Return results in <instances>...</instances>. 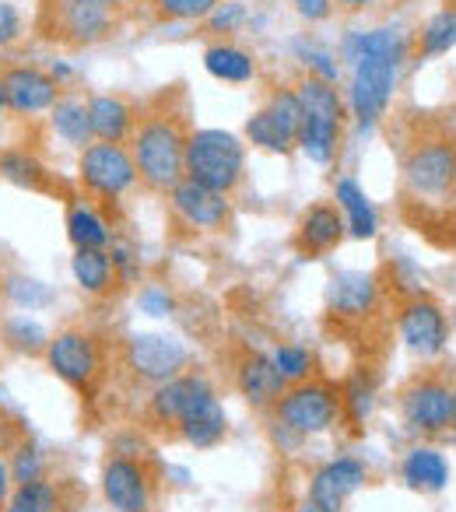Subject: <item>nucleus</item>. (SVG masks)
Segmentation results:
<instances>
[{
  "mask_svg": "<svg viewBox=\"0 0 456 512\" xmlns=\"http://www.w3.org/2000/svg\"><path fill=\"white\" fill-rule=\"evenodd\" d=\"M400 186L414 204H446L456 193V127L418 113L400 134Z\"/></svg>",
  "mask_w": 456,
  "mask_h": 512,
  "instance_id": "f257e3e1",
  "label": "nucleus"
},
{
  "mask_svg": "<svg viewBox=\"0 0 456 512\" xmlns=\"http://www.w3.org/2000/svg\"><path fill=\"white\" fill-rule=\"evenodd\" d=\"M341 53L351 64V88H348L351 113H355V120L362 127H372L379 116H386L407 46L397 32L369 29V32H351L344 39Z\"/></svg>",
  "mask_w": 456,
  "mask_h": 512,
  "instance_id": "f03ea898",
  "label": "nucleus"
},
{
  "mask_svg": "<svg viewBox=\"0 0 456 512\" xmlns=\"http://www.w3.org/2000/svg\"><path fill=\"white\" fill-rule=\"evenodd\" d=\"M186 141H190V123L179 106H172L169 95L155 99L148 109L137 113L134 134H130V158H134L137 183L155 193H169L183 179Z\"/></svg>",
  "mask_w": 456,
  "mask_h": 512,
  "instance_id": "7ed1b4c3",
  "label": "nucleus"
},
{
  "mask_svg": "<svg viewBox=\"0 0 456 512\" xmlns=\"http://www.w3.org/2000/svg\"><path fill=\"white\" fill-rule=\"evenodd\" d=\"M295 95L302 102V130H299V148L313 158L316 165H330L341 144V130L348 120V109L337 92L334 81L316 78V74H302L295 81Z\"/></svg>",
  "mask_w": 456,
  "mask_h": 512,
  "instance_id": "20e7f679",
  "label": "nucleus"
},
{
  "mask_svg": "<svg viewBox=\"0 0 456 512\" xmlns=\"http://www.w3.org/2000/svg\"><path fill=\"white\" fill-rule=\"evenodd\" d=\"M246 176V148L228 130H190L186 141L183 179L207 186L214 193H232Z\"/></svg>",
  "mask_w": 456,
  "mask_h": 512,
  "instance_id": "39448f33",
  "label": "nucleus"
},
{
  "mask_svg": "<svg viewBox=\"0 0 456 512\" xmlns=\"http://www.w3.org/2000/svg\"><path fill=\"white\" fill-rule=\"evenodd\" d=\"M456 383L439 369H425L411 376L400 390V418L414 435H442L453 428Z\"/></svg>",
  "mask_w": 456,
  "mask_h": 512,
  "instance_id": "423d86ee",
  "label": "nucleus"
},
{
  "mask_svg": "<svg viewBox=\"0 0 456 512\" xmlns=\"http://www.w3.org/2000/svg\"><path fill=\"white\" fill-rule=\"evenodd\" d=\"M337 414H341V390L323 379H302L292 383L281 400L274 404V421L292 435H320L334 428Z\"/></svg>",
  "mask_w": 456,
  "mask_h": 512,
  "instance_id": "0eeeda50",
  "label": "nucleus"
},
{
  "mask_svg": "<svg viewBox=\"0 0 456 512\" xmlns=\"http://www.w3.org/2000/svg\"><path fill=\"white\" fill-rule=\"evenodd\" d=\"M78 179L92 197L120 200L137 186V169L127 144L92 141L78 155Z\"/></svg>",
  "mask_w": 456,
  "mask_h": 512,
  "instance_id": "6e6552de",
  "label": "nucleus"
},
{
  "mask_svg": "<svg viewBox=\"0 0 456 512\" xmlns=\"http://www.w3.org/2000/svg\"><path fill=\"white\" fill-rule=\"evenodd\" d=\"M50 36L71 46H95L113 36L116 8L102 0H50Z\"/></svg>",
  "mask_w": 456,
  "mask_h": 512,
  "instance_id": "1a4fd4ad",
  "label": "nucleus"
},
{
  "mask_svg": "<svg viewBox=\"0 0 456 512\" xmlns=\"http://www.w3.org/2000/svg\"><path fill=\"white\" fill-rule=\"evenodd\" d=\"M397 330H400V341L407 344V351L425 358V362L439 358L449 344L446 309L425 292L407 295L397 306Z\"/></svg>",
  "mask_w": 456,
  "mask_h": 512,
  "instance_id": "9d476101",
  "label": "nucleus"
},
{
  "mask_svg": "<svg viewBox=\"0 0 456 512\" xmlns=\"http://www.w3.org/2000/svg\"><path fill=\"white\" fill-rule=\"evenodd\" d=\"M46 365L67 386L88 393L102 376V344L85 330H60L46 344Z\"/></svg>",
  "mask_w": 456,
  "mask_h": 512,
  "instance_id": "9b49d317",
  "label": "nucleus"
},
{
  "mask_svg": "<svg viewBox=\"0 0 456 512\" xmlns=\"http://www.w3.org/2000/svg\"><path fill=\"white\" fill-rule=\"evenodd\" d=\"M102 498L116 512H151L155 509V474L134 456H109L102 463Z\"/></svg>",
  "mask_w": 456,
  "mask_h": 512,
  "instance_id": "f8f14e48",
  "label": "nucleus"
},
{
  "mask_svg": "<svg viewBox=\"0 0 456 512\" xmlns=\"http://www.w3.org/2000/svg\"><path fill=\"white\" fill-rule=\"evenodd\" d=\"M123 365L130 369V376L137 383L162 386L169 379H176L186 365V348L176 337L165 334H137L123 348Z\"/></svg>",
  "mask_w": 456,
  "mask_h": 512,
  "instance_id": "ddd939ff",
  "label": "nucleus"
},
{
  "mask_svg": "<svg viewBox=\"0 0 456 512\" xmlns=\"http://www.w3.org/2000/svg\"><path fill=\"white\" fill-rule=\"evenodd\" d=\"M369 481V470L355 456H337V460L323 463L313 477H309L306 502L299 512H341L344 502L355 495L362 484Z\"/></svg>",
  "mask_w": 456,
  "mask_h": 512,
  "instance_id": "4468645a",
  "label": "nucleus"
},
{
  "mask_svg": "<svg viewBox=\"0 0 456 512\" xmlns=\"http://www.w3.org/2000/svg\"><path fill=\"white\" fill-rule=\"evenodd\" d=\"M169 204L176 218L200 232H218L232 221V200L225 193H214L207 186L193 183V179H179L169 190Z\"/></svg>",
  "mask_w": 456,
  "mask_h": 512,
  "instance_id": "2eb2a0df",
  "label": "nucleus"
},
{
  "mask_svg": "<svg viewBox=\"0 0 456 512\" xmlns=\"http://www.w3.org/2000/svg\"><path fill=\"white\" fill-rule=\"evenodd\" d=\"M60 99V85L50 78V71L32 64H15L4 71V109L11 113H50V106Z\"/></svg>",
  "mask_w": 456,
  "mask_h": 512,
  "instance_id": "dca6fc26",
  "label": "nucleus"
},
{
  "mask_svg": "<svg viewBox=\"0 0 456 512\" xmlns=\"http://www.w3.org/2000/svg\"><path fill=\"white\" fill-rule=\"evenodd\" d=\"M236 390L243 393V400L257 411H267L281 400V393L288 390V383L281 379V372L274 369L271 355L260 351H246L236 362Z\"/></svg>",
  "mask_w": 456,
  "mask_h": 512,
  "instance_id": "f3484780",
  "label": "nucleus"
},
{
  "mask_svg": "<svg viewBox=\"0 0 456 512\" xmlns=\"http://www.w3.org/2000/svg\"><path fill=\"white\" fill-rule=\"evenodd\" d=\"M204 390H211V383H207L200 372H179L176 379L155 386V393H151V400H148V418L155 421L158 428H165V432H176L179 418L190 411V404Z\"/></svg>",
  "mask_w": 456,
  "mask_h": 512,
  "instance_id": "a211bd4d",
  "label": "nucleus"
},
{
  "mask_svg": "<svg viewBox=\"0 0 456 512\" xmlns=\"http://www.w3.org/2000/svg\"><path fill=\"white\" fill-rule=\"evenodd\" d=\"M225 432H228L225 407H221L218 393L204 390L190 404V411L179 418V425H176V432H172V435H179V439L190 442V446H197V449H211V446H218V442L225 439Z\"/></svg>",
  "mask_w": 456,
  "mask_h": 512,
  "instance_id": "6ab92c4d",
  "label": "nucleus"
},
{
  "mask_svg": "<svg viewBox=\"0 0 456 512\" xmlns=\"http://www.w3.org/2000/svg\"><path fill=\"white\" fill-rule=\"evenodd\" d=\"M344 232H348V228H344V218L334 204H313L302 211L299 228H295V246H299L302 256L316 260V256L341 246Z\"/></svg>",
  "mask_w": 456,
  "mask_h": 512,
  "instance_id": "aec40b11",
  "label": "nucleus"
},
{
  "mask_svg": "<svg viewBox=\"0 0 456 512\" xmlns=\"http://www.w3.org/2000/svg\"><path fill=\"white\" fill-rule=\"evenodd\" d=\"M141 109L127 99V95H92L88 99V120H92V137L95 141H109V144H127L134 134V123Z\"/></svg>",
  "mask_w": 456,
  "mask_h": 512,
  "instance_id": "412c9836",
  "label": "nucleus"
},
{
  "mask_svg": "<svg viewBox=\"0 0 456 512\" xmlns=\"http://www.w3.org/2000/svg\"><path fill=\"white\" fill-rule=\"evenodd\" d=\"M376 299H379V285L372 274L344 271L330 281L327 309L337 320H365V316L376 309Z\"/></svg>",
  "mask_w": 456,
  "mask_h": 512,
  "instance_id": "4be33fe9",
  "label": "nucleus"
},
{
  "mask_svg": "<svg viewBox=\"0 0 456 512\" xmlns=\"http://www.w3.org/2000/svg\"><path fill=\"white\" fill-rule=\"evenodd\" d=\"M334 200H337V211L344 218V228H348L355 239H376L379 232V214L372 207V200L365 197V190L355 183L351 176L337 179L334 183Z\"/></svg>",
  "mask_w": 456,
  "mask_h": 512,
  "instance_id": "5701e85b",
  "label": "nucleus"
},
{
  "mask_svg": "<svg viewBox=\"0 0 456 512\" xmlns=\"http://www.w3.org/2000/svg\"><path fill=\"white\" fill-rule=\"evenodd\" d=\"M400 474H404L407 488L421 491V495H439L449 484V463L435 446H414L400 463Z\"/></svg>",
  "mask_w": 456,
  "mask_h": 512,
  "instance_id": "b1692460",
  "label": "nucleus"
},
{
  "mask_svg": "<svg viewBox=\"0 0 456 512\" xmlns=\"http://www.w3.org/2000/svg\"><path fill=\"white\" fill-rule=\"evenodd\" d=\"M204 67L211 78L225 81V85H246L257 78V60L236 43H214L204 50Z\"/></svg>",
  "mask_w": 456,
  "mask_h": 512,
  "instance_id": "393cba45",
  "label": "nucleus"
},
{
  "mask_svg": "<svg viewBox=\"0 0 456 512\" xmlns=\"http://www.w3.org/2000/svg\"><path fill=\"white\" fill-rule=\"evenodd\" d=\"M50 123L57 130V137H64L74 148H88L95 141L92 137V120H88V102L78 95H60L50 106Z\"/></svg>",
  "mask_w": 456,
  "mask_h": 512,
  "instance_id": "a878e982",
  "label": "nucleus"
},
{
  "mask_svg": "<svg viewBox=\"0 0 456 512\" xmlns=\"http://www.w3.org/2000/svg\"><path fill=\"white\" fill-rule=\"evenodd\" d=\"M71 274L88 295H106L116 281V264L109 260L106 249H74Z\"/></svg>",
  "mask_w": 456,
  "mask_h": 512,
  "instance_id": "bb28decb",
  "label": "nucleus"
},
{
  "mask_svg": "<svg viewBox=\"0 0 456 512\" xmlns=\"http://www.w3.org/2000/svg\"><path fill=\"white\" fill-rule=\"evenodd\" d=\"M67 239L74 242V249H106L109 246V225L92 204L78 200L67 207Z\"/></svg>",
  "mask_w": 456,
  "mask_h": 512,
  "instance_id": "cd10ccee",
  "label": "nucleus"
},
{
  "mask_svg": "<svg viewBox=\"0 0 456 512\" xmlns=\"http://www.w3.org/2000/svg\"><path fill=\"white\" fill-rule=\"evenodd\" d=\"M60 484L36 477V481L15 484L4 502V512H60Z\"/></svg>",
  "mask_w": 456,
  "mask_h": 512,
  "instance_id": "c85d7f7f",
  "label": "nucleus"
},
{
  "mask_svg": "<svg viewBox=\"0 0 456 512\" xmlns=\"http://www.w3.org/2000/svg\"><path fill=\"white\" fill-rule=\"evenodd\" d=\"M246 141L257 144V148H264V151H274V155H288L292 148H299V144L281 130V123L274 120L267 106L257 109V113L246 120Z\"/></svg>",
  "mask_w": 456,
  "mask_h": 512,
  "instance_id": "c756f323",
  "label": "nucleus"
},
{
  "mask_svg": "<svg viewBox=\"0 0 456 512\" xmlns=\"http://www.w3.org/2000/svg\"><path fill=\"white\" fill-rule=\"evenodd\" d=\"M0 176L18 186H29V190H43L46 186L43 162H36L29 151H15V148L4 151V155H0Z\"/></svg>",
  "mask_w": 456,
  "mask_h": 512,
  "instance_id": "7c9ffc66",
  "label": "nucleus"
},
{
  "mask_svg": "<svg viewBox=\"0 0 456 512\" xmlns=\"http://www.w3.org/2000/svg\"><path fill=\"white\" fill-rule=\"evenodd\" d=\"M274 369L281 372V379H285L288 386L292 383H302V379L313 376V351L302 348V344H278L271 355Z\"/></svg>",
  "mask_w": 456,
  "mask_h": 512,
  "instance_id": "2f4dec72",
  "label": "nucleus"
},
{
  "mask_svg": "<svg viewBox=\"0 0 456 512\" xmlns=\"http://www.w3.org/2000/svg\"><path fill=\"white\" fill-rule=\"evenodd\" d=\"M453 43H456V11H439V15L421 29L418 53L421 57H439V53H446Z\"/></svg>",
  "mask_w": 456,
  "mask_h": 512,
  "instance_id": "473e14b6",
  "label": "nucleus"
},
{
  "mask_svg": "<svg viewBox=\"0 0 456 512\" xmlns=\"http://www.w3.org/2000/svg\"><path fill=\"white\" fill-rule=\"evenodd\" d=\"M264 106L271 109V116L281 123V130H285V134L292 137L295 144H299V130H302V102H299V95H295V88H274L271 99H267Z\"/></svg>",
  "mask_w": 456,
  "mask_h": 512,
  "instance_id": "72a5a7b5",
  "label": "nucleus"
},
{
  "mask_svg": "<svg viewBox=\"0 0 456 512\" xmlns=\"http://www.w3.org/2000/svg\"><path fill=\"white\" fill-rule=\"evenodd\" d=\"M162 22H204L218 0H148Z\"/></svg>",
  "mask_w": 456,
  "mask_h": 512,
  "instance_id": "f704fd0d",
  "label": "nucleus"
},
{
  "mask_svg": "<svg viewBox=\"0 0 456 512\" xmlns=\"http://www.w3.org/2000/svg\"><path fill=\"white\" fill-rule=\"evenodd\" d=\"M4 337H8L11 348L22 351V355H39V351H46V344H50L46 330L39 327V323H32L29 316H15V320H8Z\"/></svg>",
  "mask_w": 456,
  "mask_h": 512,
  "instance_id": "c9c22d12",
  "label": "nucleus"
},
{
  "mask_svg": "<svg viewBox=\"0 0 456 512\" xmlns=\"http://www.w3.org/2000/svg\"><path fill=\"white\" fill-rule=\"evenodd\" d=\"M4 295H8L18 309H29V313H32V309H39V306H46V302L53 299L50 288H46L43 281L22 278V274H15V278L4 281Z\"/></svg>",
  "mask_w": 456,
  "mask_h": 512,
  "instance_id": "e433bc0d",
  "label": "nucleus"
},
{
  "mask_svg": "<svg viewBox=\"0 0 456 512\" xmlns=\"http://www.w3.org/2000/svg\"><path fill=\"white\" fill-rule=\"evenodd\" d=\"M8 467H11V481H15V484L36 481V477H43V453H39L36 442L22 439L15 446V453H11Z\"/></svg>",
  "mask_w": 456,
  "mask_h": 512,
  "instance_id": "4c0bfd02",
  "label": "nucleus"
},
{
  "mask_svg": "<svg viewBox=\"0 0 456 512\" xmlns=\"http://www.w3.org/2000/svg\"><path fill=\"white\" fill-rule=\"evenodd\" d=\"M207 29L214 32V36H228V32H236L239 25L246 22V8L239 4V0H218L214 4V11L204 18Z\"/></svg>",
  "mask_w": 456,
  "mask_h": 512,
  "instance_id": "58836bf2",
  "label": "nucleus"
},
{
  "mask_svg": "<svg viewBox=\"0 0 456 512\" xmlns=\"http://www.w3.org/2000/svg\"><path fill=\"white\" fill-rule=\"evenodd\" d=\"M25 22H22V11L11 4V0H0V50H8L22 39Z\"/></svg>",
  "mask_w": 456,
  "mask_h": 512,
  "instance_id": "ea45409f",
  "label": "nucleus"
},
{
  "mask_svg": "<svg viewBox=\"0 0 456 512\" xmlns=\"http://www.w3.org/2000/svg\"><path fill=\"white\" fill-rule=\"evenodd\" d=\"M341 411L351 414V421H365L372 411V390L365 383H351L348 390L341 393Z\"/></svg>",
  "mask_w": 456,
  "mask_h": 512,
  "instance_id": "a19ab883",
  "label": "nucleus"
},
{
  "mask_svg": "<svg viewBox=\"0 0 456 512\" xmlns=\"http://www.w3.org/2000/svg\"><path fill=\"white\" fill-rule=\"evenodd\" d=\"M292 8L299 11L306 22H327L334 15V0H292Z\"/></svg>",
  "mask_w": 456,
  "mask_h": 512,
  "instance_id": "79ce46f5",
  "label": "nucleus"
},
{
  "mask_svg": "<svg viewBox=\"0 0 456 512\" xmlns=\"http://www.w3.org/2000/svg\"><path fill=\"white\" fill-rule=\"evenodd\" d=\"M141 306L148 309L151 316H165L172 309V299L165 292H158V288H144V292H141Z\"/></svg>",
  "mask_w": 456,
  "mask_h": 512,
  "instance_id": "37998d69",
  "label": "nucleus"
},
{
  "mask_svg": "<svg viewBox=\"0 0 456 512\" xmlns=\"http://www.w3.org/2000/svg\"><path fill=\"white\" fill-rule=\"evenodd\" d=\"M439 228H442V246H449L456 253V204L439 211Z\"/></svg>",
  "mask_w": 456,
  "mask_h": 512,
  "instance_id": "c03bdc74",
  "label": "nucleus"
},
{
  "mask_svg": "<svg viewBox=\"0 0 456 512\" xmlns=\"http://www.w3.org/2000/svg\"><path fill=\"white\" fill-rule=\"evenodd\" d=\"M11 488H15V481H11V467H8V460L0 456V505L8 502Z\"/></svg>",
  "mask_w": 456,
  "mask_h": 512,
  "instance_id": "a18cd8bd",
  "label": "nucleus"
},
{
  "mask_svg": "<svg viewBox=\"0 0 456 512\" xmlns=\"http://www.w3.org/2000/svg\"><path fill=\"white\" fill-rule=\"evenodd\" d=\"M341 4H348V8H365V4H372V0H341Z\"/></svg>",
  "mask_w": 456,
  "mask_h": 512,
  "instance_id": "49530a36",
  "label": "nucleus"
},
{
  "mask_svg": "<svg viewBox=\"0 0 456 512\" xmlns=\"http://www.w3.org/2000/svg\"><path fill=\"white\" fill-rule=\"evenodd\" d=\"M0 109H4V71H0Z\"/></svg>",
  "mask_w": 456,
  "mask_h": 512,
  "instance_id": "de8ad7c7",
  "label": "nucleus"
},
{
  "mask_svg": "<svg viewBox=\"0 0 456 512\" xmlns=\"http://www.w3.org/2000/svg\"><path fill=\"white\" fill-rule=\"evenodd\" d=\"M102 4H113V8H123V4H130V0H102Z\"/></svg>",
  "mask_w": 456,
  "mask_h": 512,
  "instance_id": "09e8293b",
  "label": "nucleus"
},
{
  "mask_svg": "<svg viewBox=\"0 0 456 512\" xmlns=\"http://www.w3.org/2000/svg\"><path fill=\"white\" fill-rule=\"evenodd\" d=\"M453 428H456V411H453Z\"/></svg>",
  "mask_w": 456,
  "mask_h": 512,
  "instance_id": "8fccbe9b",
  "label": "nucleus"
}]
</instances>
